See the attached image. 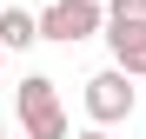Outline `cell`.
Wrapping results in <instances>:
<instances>
[{
	"label": "cell",
	"instance_id": "obj_1",
	"mask_svg": "<svg viewBox=\"0 0 146 139\" xmlns=\"http://www.w3.org/2000/svg\"><path fill=\"white\" fill-rule=\"evenodd\" d=\"M13 106H20V132L27 139H66V106H60V93L46 73H27L13 93Z\"/></svg>",
	"mask_w": 146,
	"mask_h": 139
},
{
	"label": "cell",
	"instance_id": "obj_2",
	"mask_svg": "<svg viewBox=\"0 0 146 139\" xmlns=\"http://www.w3.org/2000/svg\"><path fill=\"white\" fill-rule=\"evenodd\" d=\"M33 33L40 40H60V46H80L100 33V0H53L46 13H33Z\"/></svg>",
	"mask_w": 146,
	"mask_h": 139
},
{
	"label": "cell",
	"instance_id": "obj_3",
	"mask_svg": "<svg viewBox=\"0 0 146 139\" xmlns=\"http://www.w3.org/2000/svg\"><path fill=\"white\" fill-rule=\"evenodd\" d=\"M133 106H139V93H133V80L126 73H113V66H106V73H93L86 80V113H93V126H119V119H133Z\"/></svg>",
	"mask_w": 146,
	"mask_h": 139
},
{
	"label": "cell",
	"instance_id": "obj_4",
	"mask_svg": "<svg viewBox=\"0 0 146 139\" xmlns=\"http://www.w3.org/2000/svg\"><path fill=\"white\" fill-rule=\"evenodd\" d=\"M100 27H106V40H146V0H106Z\"/></svg>",
	"mask_w": 146,
	"mask_h": 139
},
{
	"label": "cell",
	"instance_id": "obj_5",
	"mask_svg": "<svg viewBox=\"0 0 146 139\" xmlns=\"http://www.w3.org/2000/svg\"><path fill=\"white\" fill-rule=\"evenodd\" d=\"M40 33H33V13L27 7H0V53H27Z\"/></svg>",
	"mask_w": 146,
	"mask_h": 139
},
{
	"label": "cell",
	"instance_id": "obj_6",
	"mask_svg": "<svg viewBox=\"0 0 146 139\" xmlns=\"http://www.w3.org/2000/svg\"><path fill=\"white\" fill-rule=\"evenodd\" d=\"M113 73L146 80V40H113Z\"/></svg>",
	"mask_w": 146,
	"mask_h": 139
},
{
	"label": "cell",
	"instance_id": "obj_7",
	"mask_svg": "<svg viewBox=\"0 0 146 139\" xmlns=\"http://www.w3.org/2000/svg\"><path fill=\"white\" fill-rule=\"evenodd\" d=\"M80 139H106V132H100V126H93V132H80Z\"/></svg>",
	"mask_w": 146,
	"mask_h": 139
}]
</instances>
